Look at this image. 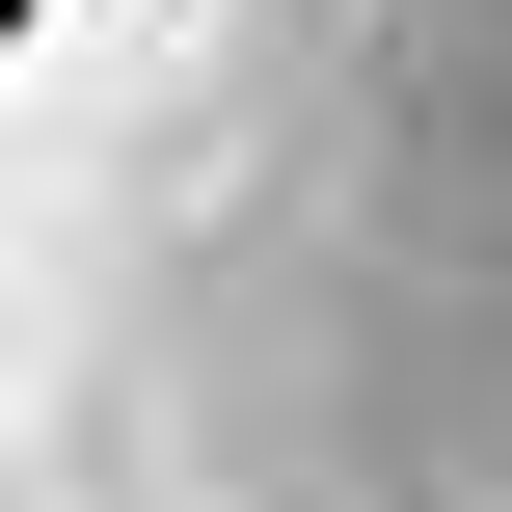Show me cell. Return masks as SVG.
I'll use <instances>...</instances> for the list:
<instances>
[{
  "instance_id": "cell-1",
  "label": "cell",
  "mask_w": 512,
  "mask_h": 512,
  "mask_svg": "<svg viewBox=\"0 0 512 512\" xmlns=\"http://www.w3.org/2000/svg\"><path fill=\"white\" fill-rule=\"evenodd\" d=\"M0 512H512V0H0Z\"/></svg>"
}]
</instances>
